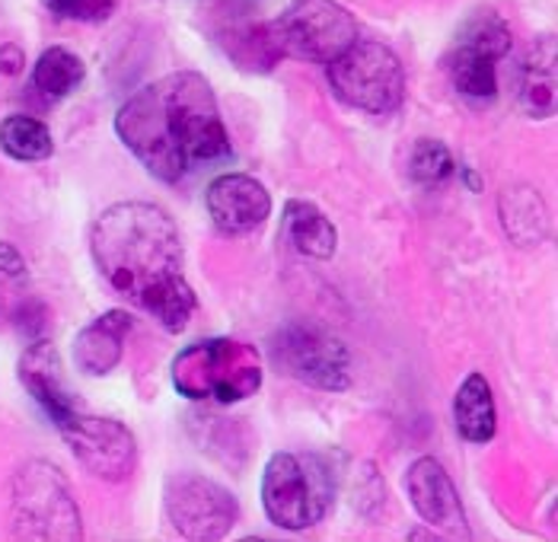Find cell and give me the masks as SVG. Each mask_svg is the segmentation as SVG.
Listing matches in <instances>:
<instances>
[{
	"mask_svg": "<svg viewBox=\"0 0 558 542\" xmlns=\"http://www.w3.org/2000/svg\"><path fill=\"white\" fill-rule=\"evenodd\" d=\"M99 275L119 297L150 313L167 333H182L195 313V291L185 281V255L175 220L150 202L106 208L89 233Z\"/></svg>",
	"mask_w": 558,
	"mask_h": 542,
	"instance_id": "1",
	"label": "cell"
},
{
	"mask_svg": "<svg viewBox=\"0 0 558 542\" xmlns=\"http://www.w3.org/2000/svg\"><path fill=\"white\" fill-rule=\"evenodd\" d=\"M116 134L160 182H182L233 154L215 89L195 71H175L141 86L119 109Z\"/></svg>",
	"mask_w": 558,
	"mask_h": 542,
	"instance_id": "2",
	"label": "cell"
},
{
	"mask_svg": "<svg viewBox=\"0 0 558 542\" xmlns=\"http://www.w3.org/2000/svg\"><path fill=\"white\" fill-rule=\"evenodd\" d=\"M172 386L192 402L217 399L223 406H233L262 389V358L253 345L240 338L195 341L175 354Z\"/></svg>",
	"mask_w": 558,
	"mask_h": 542,
	"instance_id": "3",
	"label": "cell"
},
{
	"mask_svg": "<svg viewBox=\"0 0 558 542\" xmlns=\"http://www.w3.org/2000/svg\"><path fill=\"white\" fill-rule=\"evenodd\" d=\"M336 501V472L319 454H275L262 475L265 517L281 530L323 523Z\"/></svg>",
	"mask_w": 558,
	"mask_h": 542,
	"instance_id": "4",
	"label": "cell"
},
{
	"mask_svg": "<svg viewBox=\"0 0 558 542\" xmlns=\"http://www.w3.org/2000/svg\"><path fill=\"white\" fill-rule=\"evenodd\" d=\"M13 533L20 540L74 542L84 537L81 507L58 466L29 459L10 482Z\"/></svg>",
	"mask_w": 558,
	"mask_h": 542,
	"instance_id": "5",
	"label": "cell"
},
{
	"mask_svg": "<svg viewBox=\"0 0 558 542\" xmlns=\"http://www.w3.org/2000/svg\"><path fill=\"white\" fill-rule=\"evenodd\" d=\"M326 68H329L332 93L351 109L389 116L405 99V68L399 55L384 43L357 39Z\"/></svg>",
	"mask_w": 558,
	"mask_h": 542,
	"instance_id": "6",
	"label": "cell"
},
{
	"mask_svg": "<svg viewBox=\"0 0 558 542\" xmlns=\"http://www.w3.org/2000/svg\"><path fill=\"white\" fill-rule=\"evenodd\" d=\"M163 507L172 530L192 542L223 540L240 520L233 492L198 472H172L163 489Z\"/></svg>",
	"mask_w": 558,
	"mask_h": 542,
	"instance_id": "7",
	"label": "cell"
},
{
	"mask_svg": "<svg viewBox=\"0 0 558 542\" xmlns=\"http://www.w3.org/2000/svg\"><path fill=\"white\" fill-rule=\"evenodd\" d=\"M275 29L284 55L310 64H329L357 43V23L339 0H291Z\"/></svg>",
	"mask_w": 558,
	"mask_h": 542,
	"instance_id": "8",
	"label": "cell"
},
{
	"mask_svg": "<svg viewBox=\"0 0 558 542\" xmlns=\"http://www.w3.org/2000/svg\"><path fill=\"white\" fill-rule=\"evenodd\" d=\"M271 358L281 374L294 376L313 389H348V348L342 338L313 323H291L271 338Z\"/></svg>",
	"mask_w": 558,
	"mask_h": 542,
	"instance_id": "9",
	"label": "cell"
},
{
	"mask_svg": "<svg viewBox=\"0 0 558 542\" xmlns=\"http://www.w3.org/2000/svg\"><path fill=\"white\" fill-rule=\"evenodd\" d=\"M68 441L71 454L89 475L102 482H125L137 459L134 434L122 421L86 412L84 406L54 424Z\"/></svg>",
	"mask_w": 558,
	"mask_h": 542,
	"instance_id": "10",
	"label": "cell"
},
{
	"mask_svg": "<svg viewBox=\"0 0 558 542\" xmlns=\"http://www.w3.org/2000/svg\"><path fill=\"white\" fill-rule=\"evenodd\" d=\"M405 492H409L415 514L428 523L430 530H437L440 537H450V540H470L463 498L437 459L422 457L409 466Z\"/></svg>",
	"mask_w": 558,
	"mask_h": 542,
	"instance_id": "11",
	"label": "cell"
},
{
	"mask_svg": "<svg viewBox=\"0 0 558 542\" xmlns=\"http://www.w3.org/2000/svg\"><path fill=\"white\" fill-rule=\"evenodd\" d=\"M205 202H208V214H211L215 227L227 237L253 233L271 214V195L265 192V185L243 172L217 176L208 185Z\"/></svg>",
	"mask_w": 558,
	"mask_h": 542,
	"instance_id": "12",
	"label": "cell"
},
{
	"mask_svg": "<svg viewBox=\"0 0 558 542\" xmlns=\"http://www.w3.org/2000/svg\"><path fill=\"white\" fill-rule=\"evenodd\" d=\"M20 380L29 389V396L43 406V412L54 424L61 418H68L74 409H81L84 402H77V396L71 393L64 371H61V358L58 348L45 338H36L23 358H20Z\"/></svg>",
	"mask_w": 558,
	"mask_h": 542,
	"instance_id": "13",
	"label": "cell"
},
{
	"mask_svg": "<svg viewBox=\"0 0 558 542\" xmlns=\"http://www.w3.org/2000/svg\"><path fill=\"white\" fill-rule=\"evenodd\" d=\"M134 329L131 313L125 310H109L99 320H93L86 329H81L74 341V361L86 376L112 374L122 361L125 338Z\"/></svg>",
	"mask_w": 558,
	"mask_h": 542,
	"instance_id": "14",
	"label": "cell"
},
{
	"mask_svg": "<svg viewBox=\"0 0 558 542\" xmlns=\"http://www.w3.org/2000/svg\"><path fill=\"white\" fill-rule=\"evenodd\" d=\"M558 103V45L556 36H543L530 48L520 71V106L533 119H553Z\"/></svg>",
	"mask_w": 558,
	"mask_h": 542,
	"instance_id": "15",
	"label": "cell"
},
{
	"mask_svg": "<svg viewBox=\"0 0 558 542\" xmlns=\"http://www.w3.org/2000/svg\"><path fill=\"white\" fill-rule=\"evenodd\" d=\"M501 227L508 233V240L514 246L533 250L543 246L549 237V208L543 202V195L530 185H511L501 192Z\"/></svg>",
	"mask_w": 558,
	"mask_h": 542,
	"instance_id": "16",
	"label": "cell"
},
{
	"mask_svg": "<svg viewBox=\"0 0 558 542\" xmlns=\"http://www.w3.org/2000/svg\"><path fill=\"white\" fill-rule=\"evenodd\" d=\"M284 240L291 250H298L306 258H332L339 246V230L336 224L316 208L313 202H288L284 205V224H281Z\"/></svg>",
	"mask_w": 558,
	"mask_h": 542,
	"instance_id": "17",
	"label": "cell"
},
{
	"mask_svg": "<svg viewBox=\"0 0 558 542\" xmlns=\"http://www.w3.org/2000/svg\"><path fill=\"white\" fill-rule=\"evenodd\" d=\"M453 424L463 441L488 444L498 431V412L492 399V386L482 374H470L453 396Z\"/></svg>",
	"mask_w": 558,
	"mask_h": 542,
	"instance_id": "18",
	"label": "cell"
},
{
	"mask_svg": "<svg viewBox=\"0 0 558 542\" xmlns=\"http://www.w3.org/2000/svg\"><path fill=\"white\" fill-rule=\"evenodd\" d=\"M223 48L233 61H240L246 71H271L281 58L284 48L278 39L275 23H246V26H233L223 33Z\"/></svg>",
	"mask_w": 558,
	"mask_h": 542,
	"instance_id": "19",
	"label": "cell"
},
{
	"mask_svg": "<svg viewBox=\"0 0 558 542\" xmlns=\"http://www.w3.org/2000/svg\"><path fill=\"white\" fill-rule=\"evenodd\" d=\"M0 150L20 164H39L54 154L51 131L33 116H10L0 122Z\"/></svg>",
	"mask_w": 558,
	"mask_h": 542,
	"instance_id": "20",
	"label": "cell"
},
{
	"mask_svg": "<svg viewBox=\"0 0 558 542\" xmlns=\"http://www.w3.org/2000/svg\"><path fill=\"white\" fill-rule=\"evenodd\" d=\"M84 61L74 51L61 48V45L45 48L43 55H39V61H36V68H33V84H36L39 93L51 96V99H61V96L74 93L77 86L84 84Z\"/></svg>",
	"mask_w": 558,
	"mask_h": 542,
	"instance_id": "21",
	"label": "cell"
},
{
	"mask_svg": "<svg viewBox=\"0 0 558 542\" xmlns=\"http://www.w3.org/2000/svg\"><path fill=\"white\" fill-rule=\"evenodd\" d=\"M447 74L463 96H473V99H492L498 89L495 61L466 45H453V51L447 55Z\"/></svg>",
	"mask_w": 558,
	"mask_h": 542,
	"instance_id": "22",
	"label": "cell"
},
{
	"mask_svg": "<svg viewBox=\"0 0 558 542\" xmlns=\"http://www.w3.org/2000/svg\"><path fill=\"white\" fill-rule=\"evenodd\" d=\"M457 45H466V48H473V51L492 58V61H501V58L511 51V29H508V23H505L498 13L488 10V13L473 16V20L463 26L460 43Z\"/></svg>",
	"mask_w": 558,
	"mask_h": 542,
	"instance_id": "23",
	"label": "cell"
},
{
	"mask_svg": "<svg viewBox=\"0 0 558 542\" xmlns=\"http://www.w3.org/2000/svg\"><path fill=\"white\" fill-rule=\"evenodd\" d=\"M409 172L422 185H440L453 176V154L444 141L422 137L409 154Z\"/></svg>",
	"mask_w": 558,
	"mask_h": 542,
	"instance_id": "24",
	"label": "cell"
},
{
	"mask_svg": "<svg viewBox=\"0 0 558 542\" xmlns=\"http://www.w3.org/2000/svg\"><path fill=\"white\" fill-rule=\"evenodd\" d=\"M43 3L54 16L77 20V23H102L119 7V0H43Z\"/></svg>",
	"mask_w": 558,
	"mask_h": 542,
	"instance_id": "25",
	"label": "cell"
},
{
	"mask_svg": "<svg viewBox=\"0 0 558 542\" xmlns=\"http://www.w3.org/2000/svg\"><path fill=\"white\" fill-rule=\"evenodd\" d=\"M23 64H26V55H23L20 45H3V48H0V74L16 77V74L23 71Z\"/></svg>",
	"mask_w": 558,
	"mask_h": 542,
	"instance_id": "26",
	"label": "cell"
},
{
	"mask_svg": "<svg viewBox=\"0 0 558 542\" xmlns=\"http://www.w3.org/2000/svg\"><path fill=\"white\" fill-rule=\"evenodd\" d=\"M0 272H3V275H10V278H20V275L26 272L23 255L13 250L10 243H3V240H0Z\"/></svg>",
	"mask_w": 558,
	"mask_h": 542,
	"instance_id": "27",
	"label": "cell"
}]
</instances>
